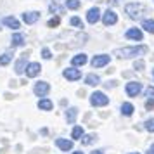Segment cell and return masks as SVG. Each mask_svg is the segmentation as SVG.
Segmentation results:
<instances>
[{
	"label": "cell",
	"mask_w": 154,
	"mask_h": 154,
	"mask_svg": "<svg viewBox=\"0 0 154 154\" xmlns=\"http://www.w3.org/2000/svg\"><path fill=\"white\" fill-rule=\"evenodd\" d=\"M40 69H42V66H40L38 63H29L24 71H26V75H28L29 78H35V76L40 75Z\"/></svg>",
	"instance_id": "cell-6"
},
{
	"label": "cell",
	"mask_w": 154,
	"mask_h": 154,
	"mask_svg": "<svg viewBox=\"0 0 154 154\" xmlns=\"http://www.w3.org/2000/svg\"><path fill=\"white\" fill-rule=\"evenodd\" d=\"M132 154H139V152H132Z\"/></svg>",
	"instance_id": "cell-37"
},
{
	"label": "cell",
	"mask_w": 154,
	"mask_h": 154,
	"mask_svg": "<svg viewBox=\"0 0 154 154\" xmlns=\"http://www.w3.org/2000/svg\"><path fill=\"white\" fill-rule=\"evenodd\" d=\"M26 61H28V54H23V56L19 57V61L16 63V73H17V75H23V73H24L26 66H28Z\"/></svg>",
	"instance_id": "cell-9"
},
{
	"label": "cell",
	"mask_w": 154,
	"mask_h": 154,
	"mask_svg": "<svg viewBox=\"0 0 154 154\" xmlns=\"http://www.w3.org/2000/svg\"><path fill=\"white\" fill-rule=\"evenodd\" d=\"M126 38H130V40H142V31L139 28H130L126 31Z\"/></svg>",
	"instance_id": "cell-15"
},
{
	"label": "cell",
	"mask_w": 154,
	"mask_h": 154,
	"mask_svg": "<svg viewBox=\"0 0 154 154\" xmlns=\"http://www.w3.org/2000/svg\"><path fill=\"white\" fill-rule=\"evenodd\" d=\"M147 154H154V144H152V146H151V149L147 151Z\"/></svg>",
	"instance_id": "cell-34"
},
{
	"label": "cell",
	"mask_w": 154,
	"mask_h": 154,
	"mask_svg": "<svg viewBox=\"0 0 154 154\" xmlns=\"http://www.w3.org/2000/svg\"><path fill=\"white\" fill-rule=\"evenodd\" d=\"M78 116V111L75 107H69L68 111H66V118H68V123H75V119Z\"/></svg>",
	"instance_id": "cell-19"
},
{
	"label": "cell",
	"mask_w": 154,
	"mask_h": 154,
	"mask_svg": "<svg viewBox=\"0 0 154 154\" xmlns=\"http://www.w3.org/2000/svg\"><path fill=\"white\" fill-rule=\"evenodd\" d=\"M85 63H87V56L85 54H78V56H75L71 59V64L73 66H83Z\"/></svg>",
	"instance_id": "cell-16"
},
{
	"label": "cell",
	"mask_w": 154,
	"mask_h": 154,
	"mask_svg": "<svg viewBox=\"0 0 154 154\" xmlns=\"http://www.w3.org/2000/svg\"><path fill=\"white\" fill-rule=\"evenodd\" d=\"M24 45V36L21 33H14L12 35V47H23Z\"/></svg>",
	"instance_id": "cell-17"
},
{
	"label": "cell",
	"mask_w": 154,
	"mask_h": 154,
	"mask_svg": "<svg viewBox=\"0 0 154 154\" xmlns=\"http://www.w3.org/2000/svg\"><path fill=\"white\" fill-rule=\"evenodd\" d=\"M11 61H12V52H5L0 56V66H7Z\"/></svg>",
	"instance_id": "cell-21"
},
{
	"label": "cell",
	"mask_w": 154,
	"mask_h": 154,
	"mask_svg": "<svg viewBox=\"0 0 154 154\" xmlns=\"http://www.w3.org/2000/svg\"><path fill=\"white\" fill-rule=\"evenodd\" d=\"M147 52V47L146 45H137V47H123V49H118L116 50V56L118 57H137V56H144Z\"/></svg>",
	"instance_id": "cell-1"
},
{
	"label": "cell",
	"mask_w": 154,
	"mask_h": 154,
	"mask_svg": "<svg viewBox=\"0 0 154 154\" xmlns=\"http://www.w3.org/2000/svg\"><path fill=\"white\" fill-rule=\"evenodd\" d=\"M49 11L52 12V14H64V7H61L57 2H50Z\"/></svg>",
	"instance_id": "cell-18"
},
{
	"label": "cell",
	"mask_w": 154,
	"mask_h": 154,
	"mask_svg": "<svg viewBox=\"0 0 154 154\" xmlns=\"http://www.w3.org/2000/svg\"><path fill=\"white\" fill-rule=\"evenodd\" d=\"M146 130L147 132H154V118H149L146 121Z\"/></svg>",
	"instance_id": "cell-28"
},
{
	"label": "cell",
	"mask_w": 154,
	"mask_h": 154,
	"mask_svg": "<svg viewBox=\"0 0 154 154\" xmlns=\"http://www.w3.org/2000/svg\"><path fill=\"white\" fill-rule=\"evenodd\" d=\"M126 14H128V17H132V19H140L142 17V14H144V11H146V7L142 5V4H139V2H132V4H128L125 7Z\"/></svg>",
	"instance_id": "cell-2"
},
{
	"label": "cell",
	"mask_w": 154,
	"mask_h": 154,
	"mask_svg": "<svg viewBox=\"0 0 154 154\" xmlns=\"http://www.w3.org/2000/svg\"><path fill=\"white\" fill-rule=\"evenodd\" d=\"M92 154H104V152H102V151H94Z\"/></svg>",
	"instance_id": "cell-35"
},
{
	"label": "cell",
	"mask_w": 154,
	"mask_h": 154,
	"mask_svg": "<svg viewBox=\"0 0 154 154\" xmlns=\"http://www.w3.org/2000/svg\"><path fill=\"white\" fill-rule=\"evenodd\" d=\"M146 97L147 99H154V87H147L146 88Z\"/></svg>",
	"instance_id": "cell-29"
},
{
	"label": "cell",
	"mask_w": 154,
	"mask_h": 154,
	"mask_svg": "<svg viewBox=\"0 0 154 154\" xmlns=\"http://www.w3.org/2000/svg\"><path fill=\"white\" fill-rule=\"evenodd\" d=\"M42 57H43V59H50V57H52L50 50H49V49H43V50H42Z\"/></svg>",
	"instance_id": "cell-31"
},
{
	"label": "cell",
	"mask_w": 154,
	"mask_h": 154,
	"mask_svg": "<svg viewBox=\"0 0 154 154\" xmlns=\"http://www.w3.org/2000/svg\"><path fill=\"white\" fill-rule=\"evenodd\" d=\"M66 7L71 9V11H76V9H80V0H68Z\"/></svg>",
	"instance_id": "cell-26"
},
{
	"label": "cell",
	"mask_w": 154,
	"mask_h": 154,
	"mask_svg": "<svg viewBox=\"0 0 154 154\" xmlns=\"http://www.w3.org/2000/svg\"><path fill=\"white\" fill-rule=\"evenodd\" d=\"M121 112H123V116H132L133 114V106L130 102H125V104L121 106Z\"/></svg>",
	"instance_id": "cell-20"
},
{
	"label": "cell",
	"mask_w": 154,
	"mask_h": 154,
	"mask_svg": "<svg viewBox=\"0 0 154 154\" xmlns=\"http://www.w3.org/2000/svg\"><path fill=\"white\" fill-rule=\"evenodd\" d=\"M50 90V85L47 83V82H38V83L35 85V88H33V92H35L38 97H43V95H47Z\"/></svg>",
	"instance_id": "cell-4"
},
{
	"label": "cell",
	"mask_w": 154,
	"mask_h": 154,
	"mask_svg": "<svg viewBox=\"0 0 154 154\" xmlns=\"http://www.w3.org/2000/svg\"><path fill=\"white\" fill-rule=\"evenodd\" d=\"M38 107H40L42 111H50V109H52V102H50L49 99H42V100L38 102Z\"/></svg>",
	"instance_id": "cell-22"
},
{
	"label": "cell",
	"mask_w": 154,
	"mask_h": 154,
	"mask_svg": "<svg viewBox=\"0 0 154 154\" xmlns=\"http://www.w3.org/2000/svg\"><path fill=\"white\" fill-rule=\"evenodd\" d=\"M99 17H100V11L97 7H92L88 12H87V21L90 23V24H95L99 21Z\"/></svg>",
	"instance_id": "cell-10"
},
{
	"label": "cell",
	"mask_w": 154,
	"mask_h": 154,
	"mask_svg": "<svg viewBox=\"0 0 154 154\" xmlns=\"http://www.w3.org/2000/svg\"><path fill=\"white\" fill-rule=\"evenodd\" d=\"M71 26H76V28H82V21L78 19V17H71Z\"/></svg>",
	"instance_id": "cell-30"
},
{
	"label": "cell",
	"mask_w": 154,
	"mask_h": 154,
	"mask_svg": "<svg viewBox=\"0 0 154 154\" xmlns=\"http://www.w3.org/2000/svg\"><path fill=\"white\" fill-rule=\"evenodd\" d=\"M109 61H111V57L106 56V54H102V56H94L92 66H94V68H102V66H106V64H109Z\"/></svg>",
	"instance_id": "cell-5"
},
{
	"label": "cell",
	"mask_w": 154,
	"mask_h": 154,
	"mask_svg": "<svg viewBox=\"0 0 154 154\" xmlns=\"http://www.w3.org/2000/svg\"><path fill=\"white\" fill-rule=\"evenodd\" d=\"M59 21H61L59 17H54V19H50V21H49V26H50V28H54V26L59 24Z\"/></svg>",
	"instance_id": "cell-33"
},
{
	"label": "cell",
	"mask_w": 154,
	"mask_h": 154,
	"mask_svg": "<svg viewBox=\"0 0 154 154\" xmlns=\"http://www.w3.org/2000/svg\"><path fill=\"white\" fill-rule=\"evenodd\" d=\"M4 24H5V26H9V28H12V29H19V28H21L19 21H17L16 17H12V16H7V17H4Z\"/></svg>",
	"instance_id": "cell-14"
},
{
	"label": "cell",
	"mask_w": 154,
	"mask_h": 154,
	"mask_svg": "<svg viewBox=\"0 0 154 154\" xmlns=\"http://www.w3.org/2000/svg\"><path fill=\"white\" fill-rule=\"evenodd\" d=\"M23 19H24L26 24H33V23H36L40 19V14L38 12H24L23 14Z\"/></svg>",
	"instance_id": "cell-12"
},
{
	"label": "cell",
	"mask_w": 154,
	"mask_h": 154,
	"mask_svg": "<svg viewBox=\"0 0 154 154\" xmlns=\"http://www.w3.org/2000/svg\"><path fill=\"white\" fill-rule=\"evenodd\" d=\"M142 28L146 29V31H149V33H154V21L152 19H146L144 24H142Z\"/></svg>",
	"instance_id": "cell-25"
},
{
	"label": "cell",
	"mask_w": 154,
	"mask_h": 154,
	"mask_svg": "<svg viewBox=\"0 0 154 154\" xmlns=\"http://www.w3.org/2000/svg\"><path fill=\"white\" fill-rule=\"evenodd\" d=\"M116 21H118L116 12H114V11H106L104 16H102V23H104L106 26H111V24H114Z\"/></svg>",
	"instance_id": "cell-7"
},
{
	"label": "cell",
	"mask_w": 154,
	"mask_h": 154,
	"mask_svg": "<svg viewBox=\"0 0 154 154\" xmlns=\"http://www.w3.org/2000/svg\"><path fill=\"white\" fill-rule=\"evenodd\" d=\"M85 82L88 85H92V87H95V85H99V82H100V78L97 76V75H87V78H85Z\"/></svg>",
	"instance_id": "cell-23"
},
{
	"label": "cell",
	"mask_w": 154,
	"mask_h": 154,
	"mask_svg": "<svg viewBox=\"0 0 154 154\" xmlns=\"http://www.w3.org/2000/svg\"><path fill=\"white\" fill-rule=\"evenodd\" d=\"M82 135H83V128L82 126H75L73 130H71V137L76 140V139H82Z\"/></svg>",
	"instance_id": "cell-24"
},
{
	"label": "cell",
	"mask_w": 154,
	"mask_h": 154,
	"mask_svg": "<svg viewBox=\"0 0 154 154\" xmlns=\"http://www.w3.org/2000/svg\"><path fill=\"white\" fill-rule=\"evenodd\" d=\"M144 66H146V64H144V61H137V63L133 64V68H135L137 71H140L142 68H144Z\"/></svg>",
	"instance_id": "cell-32"
},
{
	"label": "cell",
	"mask_w": 154,
	"mask_h": 154,
	"mask_svg": "<svg viewBox=\"0 0 154 154\" xmlns=\"http://www.w3.org/2000/svg\"><path fill=\"white\" fill-rule=\"evenodd\" d=\"M56 146L59 147L61 151H71V149H73V142H71V140H66V139H57Z\"/></svg>",
	"instance_id": "cell-13"
},
{
	"label": "cell",
	"mask_w": 154,
	"mask_h": 154,
	"mask_svg": "<svg viewBox=\"0 0 154 154\" xmlns=\"http://www.w3.org/2000/svg\"><path fill=\"white\" fill-rule=\"evenodd\" d=\"M152 75H154V73H152Z\"/></svg>",
	"instance_id": "cell-38"
},
{
	"label": "cell",
	"mask_w": 154,
	"mask_h": 154,
	"mask_svg": "<svg viewBox=\"0 0 154 154\" xmlns=\"http://www.w3.org/2000/svg\"><path fill=\"white\" fill-rule=\"evenodd\" d=\"M95 140V135H85L83 139H82V144H85V146H88V144H92Z\"/></svg>",
	"instance_id": "cell-27"
},
{
	"label": "cell",
	"mask_w": 154,
	"mask_h": 154,
	"mask_svg": "<svg viewBox=\"0 0 154 154\" xmlns=\"http://www.w3.org/2000/svg\"><path fill=\"white\" fill-rule=\"evenodd\" d=\"M90 104L92 106H107L109 104V99L102 92H94L90 95Z\"/></svg>",
	"instance_id": "cell-3"
},
{
	"label": "cell",
	"mask_w": 154,
	"mask_h": 154,
	"mask_svg": "<svg viewBox=\"0 0 154 154\" xmlns=\"http://www.w3.org/2000/svg\"><path fill=\"white\" fill-rule=\"evenodd\" d=\"M140 90H142V85L137 83V82H132V83L126 85V94H128L130 97H135V95H139Z\"/></svg>",
	"instance_id": "cell-8"
},
{
	"label": "cell",
	"mask_w": 154,
	"mask_h": 154,
	"mask_svg": "<svg viewBox=\"0 0 154 154\" xmlns=\"http://www.w3.org/2000/svg\"><path fill=\"white\" fill-rule=\"evenodd\" d=\"M64 78H66V80H69V82H76V80H80V78H82V73H80V71L78 69H64Z\"/></svg>",
	"instance_id": "cell-11"
},
{
	"label": "cell",
	"mask_w": 154,
	"mask_h": 154,
	"mask_svg": "<svg viewBox=\"0 0 154 154\" xmlns=\"http://www.w3.org/2000/svg\"><path fill=\"white\" fill-rule=\"evenodd\" d=\"M73 154H83V152H82V151H75Z\"/></svg>",
	"instance_id": "cell-36"
}]
</instances>
